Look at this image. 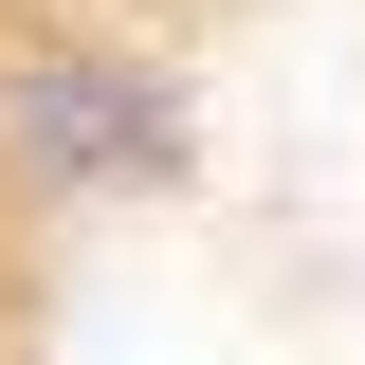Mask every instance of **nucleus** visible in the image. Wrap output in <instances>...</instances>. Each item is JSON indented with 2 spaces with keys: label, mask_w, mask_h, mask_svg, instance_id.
Listing matches in <instances>:
<instances>
[{
  "label": "nucleus",
  "mask_w": 365,
  "mask_h": 365,
  "mask_svg": "<svg viewBox=\"0 0 365 365\" xmlns=\"http://www.w3.org/2000/svg\"><path fill=\"white\" fill-rule=\"evenodd\" d=\"M0 365H365V0H0Z\"/></svg>",
  "instance_id": "f257e3e1"
}]
</instances>
